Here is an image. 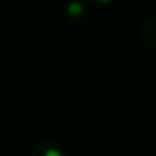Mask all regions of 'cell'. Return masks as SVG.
Segmentation results:
<instances>
[{
	"label": "cell",
	"mask_w": 156,
	"mask_h": 156,
	"mask_svg": "<svg viewBox=\"0 0 156 156\" xmlns=\"http://www.w3.org/2000/svg\"><path fill=\"white\" fill-rule=\"evenodd\" d=\"M67 12L70 16H80L83 12V5L80 2H72L69 6H67Z\"/></svg>",
	"instance_id": "cell-1"
},
{
	"label": "cell",
	"mask_w": 156,
	"mask_h": 156,
	"mask_svg": "<svg viewBox=\"0 0 156 156\" xmlns=\"http://www.w3.org/2000/svg\"><path fill=\"white\" fill-rule=\"evenodd\" d=\"M44 156H63V153H61L60 150H57V148H49V150L44 153Z\"/></svg>",
	"instance_id": "cell-2"
},
{
	"label": "cell",
	"mask_w": 156,
	"mask_h": 156,
	"mask_svg": "<svg viewBox=\"0 0 156 156\" xmlns=\"http://www.w3.org/2000/svg\"><path fill=\"white\" fill-rule=\"evenodd\" d=\"M100 2H103V3H107V2H110V0H100Z\"/></svg>",
	"instance_id": "cell-3"
}]
</instances>
